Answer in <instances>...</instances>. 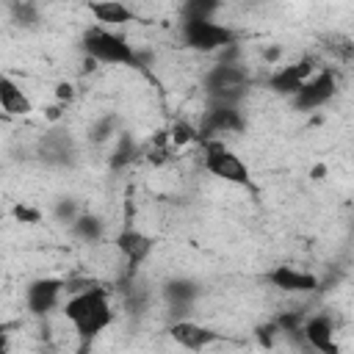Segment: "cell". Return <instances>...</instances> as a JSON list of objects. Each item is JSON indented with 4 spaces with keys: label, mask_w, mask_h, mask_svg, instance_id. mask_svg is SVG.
Wrapping results in <instances>:
<instances>
[{
    "label": "cell",
    "mask_w": 354,
    "mask_h": 354,
    "mask_svg": "<svg viewBox=\"0 0 354 354\" xmlns=\"http://www.w3.org/2000/svg\"><path fill=\"white\" fill-rule=\"evenodd\" d=\"M89 12H92V17L97 20V25H105V28L127 25V23L136 20L133 9L125 6L122 0H94V3H89Z\"/></svg>",
    "instance_id": "cell-13"
},
{
    "label": "cell",
    "mask_w": 354,
    "mask_h": 354,
    "mask_svg": "<svg viewBox=\"0 0 354 354\" xmlns=\"http://www.w3.org/2000/svg\"><path fill=\"white\" fill-rule=\"evenodd\" d=\"M141 155V147H138V141L130 136V133H125V130H119V136L114 138V147H111V158H108V166L114 169V171H122V169H127L136 158Z\"/></svg>",
    "instance_id": "cell-15"
},
{
    "label": "cell",
    "mask_w": 354,
    "mask_h": 354,
    "mask_svg": "<svg viewBox=\"0 0 354 354\" xmlns=\"http://www.w3.org/2000/svg\"><path fill=\"white\" fill-rule=\"evenodd\" d=\"M310 177H313V180H324V177H326V166H324V163L313 166V169H310Z\"/></svg>",
    "instance_id": "cell-25"
},
{
    "label": "cell",
    "mask_w": 354,
    "mask_h": 354,
    "mask_svg": "<svg viewBox=\"0 0 354 354\" xmlns=\"http://www.w3.org/2000/svg\"><path fill=\"white\" fill-rule=\"evenodd\" d=\"M183 39L194 50L219 53L222 48L236 45V31L214 20H183Z\"/></svg>",
    "instance_id": "cell-4"
},
{
    "label": "cell",
    "mask_w": 354,
    "mask_h": 354,
    "mask_svg": "<svg viewBox=\"0 0 354 354\" xmlns=\"http://www.w3.org/2000/svg\"><path fill=\"white\" fill-rule=\"evenodd\" d=\"M335 92H337V78L332 75V70H315V75L291 100L296 111H318L335 97Z\"/></svg>",
    "instance_id": "cell-6"
},
{
    "label": "cell",
    "mask_w": 354,
    "mask_h": 354,
    "mask_svg": "<svg viewBox=\"0 0 354 354\" xmlns=\"http://www.w3.org/2000/svg\"><path fill=\"white\" fill-rule=\"evenodd\" d=\"M351 230H354V219H351Z\"/></svg>",
    "instance_id": "cell-26"
},
{
    "label": "cell",
    "mask_w": 354,
    "mask_h": 354,
    "mask_svg": "<svg viewBox=\"0 0 354 354\" xmlns=\"http://www.w3.org/2000/svg\"><path fill=\"white\" fill-rule=\"evenodd\" d=\"M266 280L285 293H313L318 288V277L310 271H299L293 266H277L266 274Z\"/></svg>",
    "instance_id": "cell-10"
},
{
    "label": "cell",
    "mask_w": 354,
    "mask_h": 354,
    "mask_svg": "<svg viewBox=\"0 0 354 354\" xmlns=\"http://www.w3.org/2000/svg\"><path fill=\"white\" fill-rule=\"evenodd\" d=\"M81 214H83V208H81L78 200H72V197H61V200L53 202V219L61 222V225H72Z\"/></svg>",
    "instance_id": "cell-20"
},
{
    "label": "cell",
    "mask_w": 354,
    "mask_h": 354,
    "mask_svg": "<svg viewBox=\"0 0 354 354\" xmlns=\"http://www.w3.org/2000/svg\"><path fill=\"white\" fill-rule=\"evenodd\" d=\"M114 244H116V249H119V255H122V260L127 266V274H133L155 249V241L149 236H144L141 230H136V227H125L116 236Z\"/></svg>",
    "instance_id": "cell-9"
},
{
    "label": "cell",
    "mask_w": 354,
    "mask_h": 354,
    "mask_svg": "<svg viewBox=\"0 0 354 354\" xmlns=\"http://www.w3.org/2000/svg\"><path fill=\"white\" fill-rule=\"evenodd\" d=\"M83 53L97 59L100 64L111 67H136L138 70V50L114 28L92 25L83 34Z\"/></svg>",
    "instance_id": "cell-2"
},
{
    "label": "cell",
    "mask_w": 354,
    "mask_h": 354,
    "mask_svg": "<svg viewBox=\"0 0 354 354\" xmlns=\"http://www.w3.org/2000/svg\"><path fill=\"white\" fill-rule=\"evenodd\" d=\"M116 136H119V119H116V114H103V116L94 119V122L89 125V130H86V138H89V144H94V147L111 144Z\"/></svg>",
    "instance_id": "cell-17"
},
{
    "label": "cell",
    "mask_w": 354,
    "mask_h": 354,
    "mask_svg": "<svg viewBox=\"0 0 354 354\" xmlns=\"http://www.w3.org/2000/svg\"><path fill=\"white\" fill-rule=\"evenodd\" d=\"M70 230H72V236L78 238V241H83V244H97V241H103V236H105V222L97 216V214H81L72 225H70Z\"/></svg>",
    "instance_id": "cell-16"
},
{
    "label": "cell",
    "mask_w": 354,
    "mask_h": 354,
    "mask_svg": "<svg viewBox=\"0 0 354 354\" xmlns=\"http://www.w3.org/2000/svg\"><path fill=\"white\" fill-rule=\"evenodd\" d=\"M12 14L20 25H28V28L39 23V9L34 3H28V0H17V3L12 6Z\"/></svg>",
    "instance_id": "cell-21"
},
{
    "label": "cell",
    "mask_w": 354,
    "mask_h": 354,
    "mask_svg": "<svg viewBox=\"0 0 354 354\" xmlns=\"http://www.w3.org/2000/svg\"><path fill=\"white\" fill-rule=\"evenodd\" d=\"M169 141H171V149L174 147H186V144H194L200 141V127H194L191 122H174L169 127Z\"/></svg>",
    "instance_id": "cell-18"
},
{
    "label": "cell",
    "mask_w": 354,
    "mask_h": 354,
    "mask_svg": "<svg viewBox=\"0 0 354 354\" xmlns=\"http://www.w3.org/2000/svg\"><path fill=\"white\" fill-rule=\"evenodd\" d=\"M222 0H189L183 20H214Z\"/></svg>",
    "instance_id": "cell-19"
},
{
    "label": "cell",
    "mask_w": 354,
    "mask_h": 354,
    "mask_svg": "<svg viewBox=\"0 0 354 354\" xmlns=\"http://www.w3.org/2000/svg\"><path fill=\"white\" fill-rule=\"evenodd\" d=\"M0 105H3V114L6 116H28L34 111L31 97L9 75L3 78V83H0Z\"/></svg>",
    "instance_id": "cell-14"
},
{
    "label": "cell",
    "mask_w": 354,
    "mask_h": 354,
    "mask_svg": "<svg viewBox=\"0 0 354 354\" xmlns=\"http://www.w3.org/2000/svg\"><path fill=\"white\" fill-rule=\"evenodd\" d=\"M315 75V64L310 59H302L296 64H288V67H277L269 78V89L274 94H282V97H293L310 78Z\"/></svg>",
    "instance_id": "cell-7"
},
{
    "label": "cell",
    "mask_w": 354,
    "mask_h": 354,
    "mask_svg": "<svg viewBox=\"0 0 354 354\" xmlns=\"http://www.w3.org/2000/svg\"><path fill=\"white\" fill-rule=\"evenodd\" d=\"M72 97H75V86H72V83H59V86H56V100H59L61 105H67Z\"/></svg>",
    "instance_id": "cell-24"
},
{
    "label": "cell",
    "mask_w": 354,
    "mask_h": 354,
    "mask_svg": "<svg viewBox=\"0 0 354 354\" xmlns=\"http://www.w3.org/2000/svg\"><path fill=\"white\" fill-rule=\"evenodd\" d=\"M64 318L72 324L75 335L83 340V346H92L94 337H100L114 324V304L108 288L89 285L83 291H75L61 304Z\"/></svg>",
    "instance_id": "cell-1"
},
{
    "label": "cell",
    "mask_w": 354,
    "mask_h": 354,
    "mask_svg": "<svg viewBox=\"0 0 354 354\" xmlns=\"http://www.w3.org/2000/svg\"><path fill=\"white\" fill-rule=\"evenodd\" d=\"M14 219L23 225H39L42 222V211L31 208V205H14Z\"/></svg>",
    "instance_id": "cell-22"
},
{
    "label": "cell",
    "mask_w": 354,
    "mask_h": 354,
    "mask_svg": "<svg viewBox=\"0 0 354 354\" xmlns=\"http://www.w3.org/2000/svg\"><path fill=\"white\" fill-rule=\"evenodd\" d=\"M263 61H266L269 67H277V64L282 61V48H280V45H269V48L263 50Z\"/></svg>",
    "instance_id": "cell-23"
},
{
    "label": "cell",
    "mask_w": 354,
    "mask_h": 354,
    "mask_svg": "<svg viewBox=\"0 0 354 354\" xmlns=\"http://www.w3.org/2000/svg\"><path fill=\"white\" fill-rule=\"evenodd\" d=\"M304 346L307 348H315V351H324V354H335L337 351V343L332 340V318L326 313H315V315H307L304 318Z\"/></svg>",
    "instance_id": "cell-12"
},
{
    "label": "cell",
    "mask_w": 354,
    "mask_h": 354,
    "mask_svg": "<svg viewBox=\"0 0 354 354\" xmlns=\"http://www.w3.org/2000/svg\"><path fill=\"white\" fill-rule=\"evenodd\" d=\"M200 144H202V166L208 174L219 177L222 183H230V186H244V189L252 186L249 166L244 163V158H238L233 149H227V144L222 138H205Z\"/></svg>",
    "instance_id": "cell-3"
},
{
    "label": "cell",
    "mask_w": 354,
    "mask_h": 354,
    "mask_svg": "<svg viewBox=\"0 0 354 354\" xmlns=\"http://www.w3.org/2000/svg\"><path fill=\"white\" fill-rule=\"evenodd\" d=\"M39 155L50 166H70L72 158L78 155V149H75V141H72L70 133H64V130H48L45 138H42V144H39Z\"/></svg>",
    "instance_id": "cell-11"
},
{
    "label": "cell",
    "mask_w": 354,
    "mask_h": 354,
    "mask_svg": "<svg viewBox=\"0 0 354 354\" xmlns=\"http://www.w3.org/2000/svg\"><path fill=\"white\" fill-rule=\"evenodd\" d=\"M67 296V280H56V277H39L25 288V307L31 315L45 318L50 315L56 307L64 304Z\"/></svg>",
    "instance_id": "cell-5"
},
{
    "label": "cell",
    "mask_w": 354,
    "mask_h": 354,
    "mask_svg": "<svg viewBox=\"0 0 354 354\" xmlns=\"http://www.w3.org/2000/svg\"><path fill=\"white\" fill-rule=\"evenodd\" d=\"M169 335H171V340H174L177 346L191 348V351L211 348V346H216L219 337H222L219 332H214V329H208V326H202V324H197V321H191V318H177V321H171Z\"/></svg>",
    "instance_id": "cell-8"
}]
</instances>
